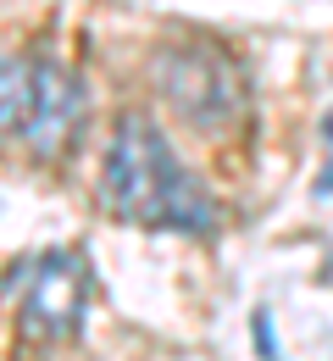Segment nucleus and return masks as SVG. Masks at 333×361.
<instances>
[{
	"instance_id": "4",
	"label": "nucleus",
	"mask_w": 333,
	"mask_h": 361,
	"mask_svg": "<svg viewBox=\"0 0 333 361\" xmlns=\"http://www.w3.org/2000/svg\"><path fill=\"white\" fill-rule=\"evenodd\" d=\"M161 84H167V100L200 123V128H217V123H228L239 111V67L222 56L217 45H184L172 50L167 61H161Z\"/></svg>"
},
{
	"instance_id": "3",
	"label": "nucleus",
	"mask_w": 333,
	"mask_h": 361,
	"mask_svg": "<svg viewBox=\"0 0 333 361\" xmlns=\"http://www.w3.org/2000/svg\"><path fill=\"white\" fill-rule=\"evenodd\" d=\"M11 289H17V322L28 339H73L89 306V262L78 250L28 256Z\"/></svg>"
},
{
	"instance_id": "2",
	"label": "nucleus",
	"mask_w": 333,
	"mask_h": 361,
	"mask_svg": "<svg viewBox=\"0 0 333 361\" xmlns=\"http://www.w3.org/2000/svg\"><path fill=\"white\" fill-rule=\"evenodd\" d=\"M84 117V94L67 67L45 56H0V134L28 139L39 156L61 150Z\"/></svg>"
},
{
	"instance_id": "1",
	"label": "nucleus",
	"mask_w": 333,
	"mask_h": 361,
	"mask_svg": "<svg viewBox=\"0 0 333 361\" xmlns=\"http://www.w3.org/2000/svg\"><path fill=\"white\" fill-rule=\"evenodd\" d=\"M100 200L134 228H172V233H211L217 228L211 195L172 156L161 128L139 111L117 123L106 173H100Z\"/></svg>"
},
{
	"instance_id": "5",
	"label": "nucleus",
	"mask_w": 333,
	"mask_h": 361,
	"mask_svg": "<svg viewBox=\"0 0 333 361\" xmlns=\"http://www.w3.org/2000/svg\"><path fill=\"white\" fill-rule=\"evenodd\" d=\"M256 350H261L267 361L278 356V350H272V317H267V312H256Z\"/></svg>"
},
{
	"instance_id": "6",
	"label": "nucleus",
	"mask_w": 333,
	"mask_h": 361,
	"mask_svg": "<svg viewBox=\"0 0 333 361\" xmlns=\"http://www.w3.org/2000/svg\"><path fill=\"white\" fill-rule=\"evenodd\" d=\"M322 139H328V150H333V111H328V123H322ZM317 195H333V161H328V173H322V183H317Z\"/></svg>"
}]
</instances>
